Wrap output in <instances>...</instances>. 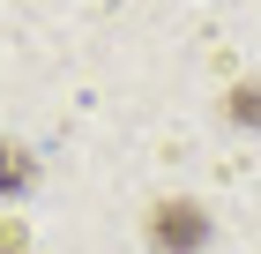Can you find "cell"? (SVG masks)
<instances>
[{
  "label": "cell",
  "mask_w": 261,
  "mask_h": 254,
  "mask_svg": "<svg viewBox=\"0 0 261 254\" xmlns=\"http://www.w3.org/2000/svg\"><path fill=\"white\" fill-rule=\"evenodd\" d=\"M149 247L157 254H201L209 247V217H201V202H157L149 210Z\"/></svg>",
  "instance_id": "obj_1"
},
{
  "label": "cell",
  "mask_w": 261,
  "mask_h": 254,
  "mask_svg": "<svg viewBox=\"0 0 261 254\" xmlns=\"http://www.w3.org/2000/svg\"><path fill=\"white\" fill-rule=\"evenodd\" d=\"M30 179H38V157L22 150V142H8V135H0V195H22Z\"/></svg>",
  "instance_id": "obj_2"
},
{
  "label": "cell",
  "mask_w": 261,
  "mask_h": 254,
  "mask_svg": "<svg viewBox=\"0 0 261 254\" xmlns=\"http://www.w3.org/2000/svg\"><path fill=\"white\" fill-rule=\"evenodd\" d=\"M224 112L239 120V127H261V82H239V90L224 98Z\"/></svg>",
  "instance_id": "obj_3"
},
{
  "label": "cell",
  "mask_w": 261,
  "mask_h": 254,
  "mask_svg": "<svg viewBox=\"0 0 261 254\" xmlns=\"http://www.w3.org/2000/svg\"><path fill=\"white\" fill-rule=\"evenodd\" d=\"M0 254H22V239H0Z\"/></svg>",
  "instance_id": "obj_4"
}]
</instances>
